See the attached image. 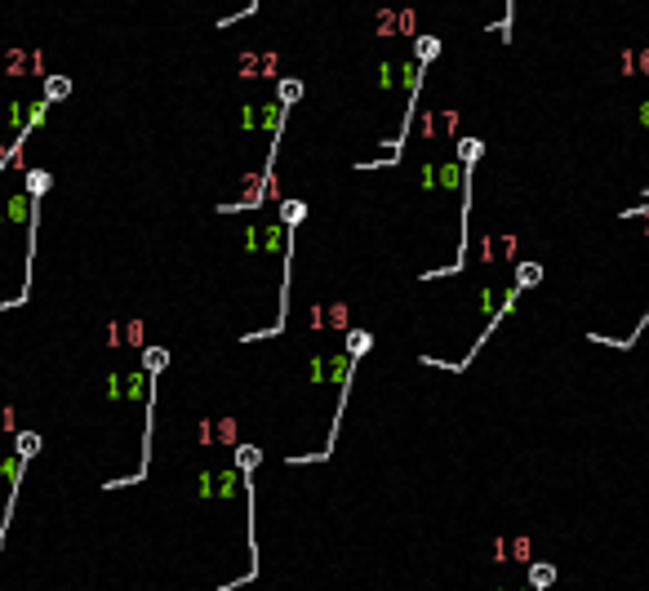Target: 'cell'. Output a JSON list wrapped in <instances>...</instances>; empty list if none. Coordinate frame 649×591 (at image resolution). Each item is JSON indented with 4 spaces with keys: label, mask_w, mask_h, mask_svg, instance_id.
<instances>
[{
    "label": "cell",
    "mask_w": 649,
    "mask_h": 591,
    "mask_svg": "<svg viewBox=\"0 0 649 591\" xmlns=\"http://www.w3.org/2000/svg\"><path fill=\"white\" fill-rule=\"evenodd\" d=\"M236 463L245 467V476L254 472V463H258V449H236Z\"/></svg>",
    "instance_id": "7a4b0ae2"
},
{
    "label": "cell",
    "mask_w": 649,
    "mask_h": 591,
    "mask_svg": "<svg viewBox=\"0 0 649 591\" xmlns=\"http://www.w3.org/2000/svg\"><path fill=\"white\" fill-rule=\"evenodd\" d=\"M551 578H556V569H551V564H534V569H530L534 591H547V587H551Z\"/></svg>",
    "instance_id": "6da1fadb"
}]
</instances>
